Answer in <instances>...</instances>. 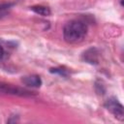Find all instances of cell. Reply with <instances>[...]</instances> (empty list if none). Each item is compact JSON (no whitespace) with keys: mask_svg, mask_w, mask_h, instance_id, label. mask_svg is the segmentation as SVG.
Returning <instances> with one entry per match:
<instances>
[{"mask_svg":"<svg viewBox=\"0 0 124 124\" xmlns=\"http://www.w3.org/2000/svg\"><path fill=\"white\" fill-rule=\"evenodd\" d=\"M87 33L86 25L80 20H70L63 28L64 40L69 44L81 42Z\"/></svg>","mask_w":124,"mask_h":124,"instance_id":"obj_1","label":"cell"},{"mask_svg":"<svg viewBox=\"0 0 124 124\" xmlns=\"http://www.w3.org/2000/svg\"><path fill=\"white\" fill-rule=\"evenodd\" d=\"M106 108L109 110L117 119L123 120L124 119V109L123 106L118 102V100L114 97H111L106 101Z\"/></svg>","mask_w":124,"mask_h":124,"instance_id":"obj_2","label":"cell"},{"mask_svg":"<svg viewBox=\"0 0 124 124\" xmlns=\"http://www.w3.org/2000/svg\"><path fill=\"white\" fill-rule=\"evenodd\" d=\"M0 91L5 92V93H10V94H16L20 96H29L31 93L25 89H21L18 87H15L11 84H6V83H0Z\"/></svg>","mask_w":124,"mask_h":124,"instance_id":"obj_3","label":"cell"},{"mask_svg":"<svg viewBox=\"0 0 124 124\" xmlns=\"http://www.w3.org/2000/svg\"><path fill=\"white\" fill-rule=\"evenodd\" d=\"M21 81L23 82V84H25L26 86H30V87H40L42 84L41 78L36 75L25 76L21 78Z\"/></svg>","mask_w":124,"mask_h":124,"instance_id":"obj_4","label":"cell"},{"mask_svg":"<svg viewBox=\"0 0 124 124\" xmlns=\"http://www.w3.org/2000/svg\"><path fill=\"white\" fill-rule=\"evenodd\" d=\"M31 10L33 12H35L36 14L38 15H41V16H47L50 15V10L49 8L46 7V6H42V5H36V6H32L31 7Z\"/></svg>","mask_w":124,"mask_h":124,"instance_id":"obj_5","label":"cell"},{"mask_svg":"<svg viewBox=\"0 0 124 124\" xmlns=\"http://www.w3.org/2000/svg\"><path fill=\"white\" fill-rule=\"evenodd\" d=\"M9 8H10V4H0V17L7 13Z\"/></svg>","mask_w":124,"mask_h":124,"instance_id":"obj_6","label":"cell"},{"mask_svg":"<svg viewBox=\"0 0 124 124\" xmlns=\"http://www.w3.org/2000/svg\"><path fill=\"white\" fill-rule=\"evenodd\" d=\"M51 73H55V74H59L61 76H65L66 75V71L61 69V68H54V69H50Z\"/></svg>","mask_w":124,"mask_h":124,"instance_id":"obj_7","label":"cell"},{"mask_svg":"<svg viewBox=\"0 0 124 124\" xmlns=\"http://www.w3.org/2000/svg\"><path fill=\"white\" fill-rule=\"evenodd\" d=\"M4 55H5V51H4V48L2 47V46H0V60L4 57Z\"/></svg>","mask_w":124,"mask_h":124,"instance_id":"obj_8","label":"cell"}]
</instances>
